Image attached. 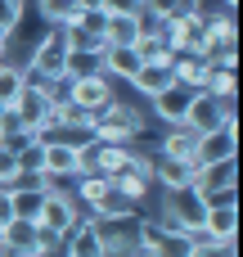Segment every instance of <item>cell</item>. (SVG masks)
Segmentation results:
<instances>
[{"label": "cell", "mask_w": 243, "mask_h": 257, "mask_svg": "<svg viewBox=\"0 0 243 257\" xmlns=\"http://www.w3.org/2000/svg\"><path fill=\"white\" fill-rule=\"evenodd\" d=\"M149 131V122H144V113H135L126 99H108V104H99V108H90V140H140Z\"/></svg>", "instance_id": "cell-1"}, {"label": "cell", "mask_w": 243, "mask_h": 257, "mask_svg": "<svg viewBox=\"0 0 243 257\" xmlns=\"http://www.w3.org/2000/svg\"><path fill=\"white\" fill-rule=\"evenodd\" d=\"M68 50H72V32L59 27V23H50L45 36H36V45H32L23 72H27V77H50V81L68 86V81H63V59H68Z\"/></svg>", "instance_id": "cell-2"}, {"label": "cell", "mask_w": 243, "mask_h": 257, "mask_svg": "<svg viewBox=\"0 0 243 257\" xmlns=\"http://www.w3.org/2000/svg\"><path fill=\"white\" fill-rule=\"evenodd\" d=\"M41 172L54 181H72L86 172V145L72 136H41Z\"/></svg>", "instance_id": "cell-3"}, {"label": "cell", "mask_w": 243, "mask_h": 257, "mask_svg": "<svg viewBox=\"0 0 243 257\" xmlns=\"http://www.w3.org/2000/svg\"><path fill=\"white\" fill-rule=\"evenodd\" d=\"M207 217V203L198 194V185H176V190H162V221L176 226V230H198Z\"/></svg>", "instance_id": "cell-4"}, {"label": "cell", "mask_w": 243, "mask_h": 257, "mask_svg": "<svg viewBox=\"0 0 243 257\" xmlns=\"http://www.w3.org/2000/svg\"><path fill=\"white\" fill-rule=\"evenodd\" d=\"M234 108L239 104H225V99H216L212 90H194L189 95V108H185V126L189 131H216V126H225V122H234Z\"/></svg>", "instance_id": "cell-5"}, {"label": "cell", "mask_w": 243, "mask_h": 257, "mask_svg": "<svg viewBox=\"0 0 243 257\" xmlns=\"http://www.w3.org/2000/svg\"><path fill=\"white\" fill-rule=\"evenodd\" d=\"M63 95H68L72 104H81V108H99V104H108L117 90H113V77L99 68V72H81V77H68Z\"/></svg>", "instance_id": "cell-6"}, {"label": "cell", "mask_w": 243, "mask_h": 257, "mask_svg": "<svg viewBox=\"0 0 243 257\" xmlns=\"http://www.w3.org/2000/svg\"><path fill=\"white\" fill-rule=\"evenodd\" d=\"M216 158H239V122H225L216 131H203L198 136V149H194V163H216Z\"/></svg>", "instance_id": "cell-7"}, {"label": "cell", "mask_w": 243, "mask_h": 257, "mask_svg": "<svg viewBox=\"0 0 243 257\" xmlns=\"http://www.w3.org/2000/svg\"><path fill=\"white\" fill-rule=\"evenodd\" d=\"M189 86H180V81H171L167 90H158L149 104H153V117L162 122V126H176V122H185V108H189Z\"/></svg>", "instance_id": "cell-8"}, {"label": "cell", "mask_w": 243, "mask_h": 257, "mask_svg": "<svg viewBox=\"0 0 243 257\" xmlns=\"http://www.w3.org/2000/svg\"><path fill=\"white\" fill-rule=\"evenodd\" d=\"M171 77H176L180 86H189V90H207V81H212V59H198V54L180 50V54L171 59Z\"/></svg>", "instance_id": "cell-9"}, {"label": "cell", "mask_w": 243, "mask_h": 257, "mask_svg": "<svg viewBox=\"0 0 243 257\" xmlns=\"http://www.w3.org/2000/svg\"><path fill=\"white\" fill-rule=\"evenodd\" d=\"M140 45L131 41V45H104V72L113 77V81H131L135 72H140Z\"/></svg>", "instance_id": "cell-10"}, {"label": "cell", "mask_w": 243, "mask_h": 257, "mask_svg": "<svg viewBox=\"0 0 243 257\" xmlns=\"http://www.w3.org/2000/svg\"><path fill=\"white\" fill-rule=\"evenodd\" d=\"M194 149H198V131H189L185 122L167 126L162 140H153V154L158 158H194Z\"/></svg>", "instance_id": "cell-11"}, {"label": "cell", "mask_w": 243, "mask_h": 257, "mask_svg": "<svg viewBox=\"0 0 243 257\" xmlns=\"http://www.w3.org/2000/svg\"><path fill=\"white\" fill-rule=\"evenodd\" d=\"M86 217H95L99 226H126V221H135L140 212H135V203H131V199H122L117 190H108L95 208H86Z\"/></svg>", "instance_id": "cell-12"}, {"label": "cell", "mask_w": 243, "mask_h": 257, "mask_svg": "<svg viewBox=\"0 0 243 257\" xmlns=\"http://www.w3.org/2000/svg\"><path fill=\"white\" fill-rule=\"evenodd\" d=\"M194 185H198V190L239 185V163H234V158H216V163H203V167L194 172Z\"/></svg>", "instance_id": "cell-13"}, {"label": "cell", "mask_w": 243, "mask_h": 257, "mask_svg": "<svg viewBox=\"0 0 243 257\" xmlns=\"http://www.w3.org/2000/svg\"><path fill=\"white\" fill-rule=\"evenodd\" d=\"M0 235L9 244V253H36V221L27 217H5L0 221Z\"/></svg>", "instance_id": "cell-14"}, {"label": "cell", "mask_w": 243, "mask_h": 257, "mask_svg": "<svg viewBox=\"0 0 243 257\" xmlns=\"http://www.w3.org/2000/svg\"><path fill=\"white\" fill-rule=\"evenodd\" d=\"M171 81H176V77H171V68H158V63H140V72H135V77H131L126 86H131L135 95L153 99V95H158V90H167Z\"/></svg>", "instance_id": "cell-15"}, {"label": "cell", "mask_w": 243, "mask_h": 257, "mask_svg": "<svg viewBox=\"0 0 243 257\" xmlns=\"http://www.w3.org/2000/svg\"><path fill=\"white\" fill-rule=\"evenodd\" d=\"M113 190L122 194V199H131L135 208L149 199V190H153V176H140V172H131V167H122L117 176H113Z\"/></svg>", "instance_id": "cell-16"}, {"label": "cell", "mask_w": 243, "mask_h": 257, "mask_svg": "<svg viewBox=\"0 0 243 257\" xmlns=\"http://www.w3.org/2000/svg\"><path fill=\"white\" fill-rule=\"evenodd\" d=\"M203 226H207L216 239H234V235H239V203H230V208H207Z\"/></svg>", "instance_id": "cell-17"}, {"label": "cell", "mask_w": 243, "mask_h": 257, "mask_svg": "<svg viewBox=\"0 0 243 257\" xmlns=\"http://www.w3.org/2000/svg\"><path fill=\"white\" fill-rule=\"evenodd\" d=\"M23 86H27V72H23V63H14V59H0V104H14Z\"/></svg>", "instance_id": "cell-18"}, {"label": "cell", "mask_w": 243, "mask_h": 257, "mask_svg": "<svg viewBox=\"0 0 243 257\" xmlns=\"http://www.w3.org/2000/svg\"><path fill=\"white\" fill-rule=\"evenodd\" d=\"M135 45H140V59H144V63H158V68H171V59H176V50H171V45H167L162 36H140Z\"/></svg>", "instance_id": "cell-19"}, {"label": "cell", "mask_w": 243, "mask_h": 257, "mask_svg": "<svg viewBox=\"0 0 243 257\" xmlns=\"http://www.w3.org/2000/svg\"><path fill=\"white\" fill-rule=\"evenodd\" d=\"M207 90H212L216 99L234 104V90H239V77H234L230 68H216V63H212V81H207Z\"/></svg>", "instance_id": "cell-20"}, {"label": "cell", "mask_w": 243, "mask_h": 257, "mask_svg": "<svg viewBox=\"0 0 243 257\" xmlns=\"http://www.w3.org/2000/svg\"><path fill=\"white\" fill-rule=\"evenodd\" d=\"M27 0H0V32H18Z\"/></svg>", "instance_id": "cell-21"}, {"label": "cell", "mask_w": 243, "mask_h": 257, "mask_svg": "<svg viewBox=\"0 0 243 257\" xmlns=\"http://www.w3.org/2000/svg\"><path fill=\"white\" fill-rule=\"evenodd\" d=\"M203 194V203L207 208H230V203H239V185H221V190H198Z\"/></svg>", "instance_id": "cell-22"}, {"label": "cell", "mask_w": 243, "mask_h": 257, "mask_svg": "<svg viewBox=\"0 0 243 257\" xmlns=\"http://www.w3.org/2000/svg\"><path fill=\"white\" fill-rule=\"evenodd\" d=\"M23 176V167H18V154L9 149V145H0V185H14Z\"/></svg>", "instance_id": "cell-23"}, {"label": "cell", "mask_w": 243, "mask_h": 257, "mask_svg": "<svg viewBox=\"0 0 243 257\" xmlns=\"http://www.w3.org/2000/svg\"><path fill=\"white\" fill-rule=\"evenodd\" d=\"M77 0H36V14L45 18V23H63V14L72 9Z\"/></svg>", "instance_id": "cell-24"}, {"label": "cell", "mask_w": 243, "mask_h": 257, "mask_svg": "<svg viewBox=\"0 0 243 257\" xmlns=\"http://www.w3.org/2000/svg\"><path fill=\"white\" fill-rule=\"evenodd\" d=\"M104 14H140L144 9V0H95Z\"/></svg>", "instance_id": "cell-25"}, {"label": "cell", "mask_w": 243, "mask_h": 257, "mask_svg": "<svg viewBox=\"0 0 243 257\" xmlns=\"http://www.w3.org/2000/svg\"><path fill=\"white\" fill-rule=\"evenodd\" d=\"M9 45H14V32H0V59H9Z\"/></svg>", "instance_id": "cell-26"}, {"label": "cell", "mask_w": 243, "mask_h": 257, "mask_svg": "<svg viewBox=\"0 0 243 257\" xmlns=\"http://www.w3.org/2000/svg\"><path fill=\"white\" fill-rule=\"evenodd\" d=\"M9 217V194H5V185H0V221Z\"/></svg>", "instance_id": "cell-27"}, {"label": "cell", "mask_w": 243, "mask_h": 257, "mask_svg": "<svg viewBox=\"0 0 243 257\" xmlns=\"http://www.w3.org/2000/svg\"><path fill=\"white\" fill-rule=\"evenodd\" d=\"M221 9H234V0H221Z\"/></svg>", "instance_id": "cell-28"}, {"label": "cell", "mask_w": 243, "mask_h": 257, "mask_svg": "<svg viewBox=\"0 0 243 257\" xmlns=\"http://www.w3.org/2000/svg\"><path fill=\"white\" fill-rule=\"evenodd\" d=\"M0 113H5V104H0Z\"/></svg>", "instance_id": "cell-29"}]
</instances>
